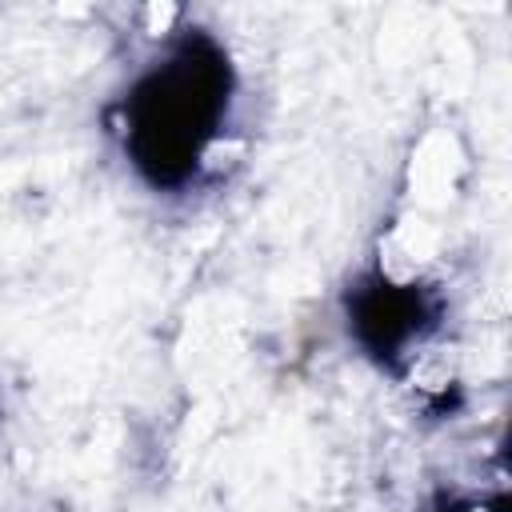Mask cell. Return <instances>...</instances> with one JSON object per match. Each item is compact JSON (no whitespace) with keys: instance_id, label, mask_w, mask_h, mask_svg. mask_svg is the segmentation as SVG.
I'll return each mask as SVG.
<instances>
[{"instance_id":"6da1fadb","label":"cell","mask_w":512,"mask_h":512,"mask_svg":"<svg viewBox=\"0 0 512 512\" xmlns=\"http://www.w3.org/2000/svg\"><path fill=\"white\" fill-rule=\"evenodd\" d=\"M184 68L160 72L156 80H148L140 88L136 100V152L140 164L152 168L156 176L192 160L200 140H204V124L212 120V100H216V76L208 68H188L192 60H180Z\"/></svg>"}]
</instances>
